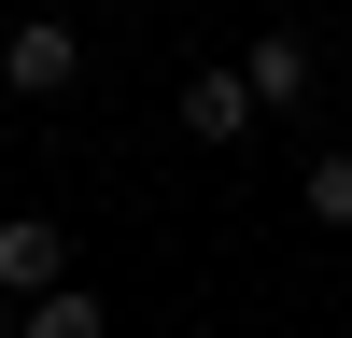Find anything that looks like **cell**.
<instances>
[{"label": "cell", "mask_w": 352, "mask_h": 338, "mask_svg": "<svg viewBox=\"0 0 352 338\" xmlns=\"http://www.w3.org/2000/svg\"><path fill=\"white\" fill-rule=\"evenodd\" d=\"M0 84H14V99H71V84H85V43H71V14H56V0L0 43Z\"/></svg>", "instance_id": "cell-1"}, {"label": "cell", "mask_w": 352, "mask_h": 338, "mask_svg": "<svg viewBox=\"0 0 352 338\" xmlns=\"http://www.w3.org/2000/svg\"><path fill=\"white\" fill-rule=\"evenodd\" d=\"M169 127H184L197 155H226V141L254 127V84H240V56H226V71H184V84H169Z\"/></svg>", "instance_id": "cell-2"}, {"label": "cell", "mask_w": 352, "mask_h": 338, "mask_svg": "<svg viewBox=\"0 0 352 338\" xmlns=\"http://www.w3.org/2000/svg\"><path fill=\"white\" fill-rule=\"evenodd\" d=\"M56 282H71L56 212H0V296H56Z\"/></svg>", "instance_id": "cell-3"}, {"label": "cell", "mask_w": 352, "mask_h": 338, "mask_svg": "<svg viewBox=\"0 0 352 338\" xmlns=\"http://www.w3.org/2000/svg\"><path fill=\"white\" fill-rule=\"evenodd\" d=\"M240 84H254V113H282V127L324 99V71H310V43H296V28H268V43L240 56Z\"/></svg>", "instance_id": "cell-4"}, {"label": "cell", "mask_w": 352, "mask_h": 338, "mask_svg": "<svg viewBox=\"0 0 352 338\" xmlns=\"http://www.w3.org/2000/svg\"><path fill=\"white\" fill-rule=\"evenodd\" d=\"M296 212L324 225V240H338V225H352V141H324V155L296 169Z\"/></svg>", "instance_id": "cell-5"}, {"label": "cell", "mask_w": 352, "mask_h": 338, "mask_svg": "<svg viewBox=\"0 0 352 338\" xmlns=\"http://www.w3.org/2000/svg\"><path fill=\"white\" fill-rule=\"evenodd\" d=\"M14 338H113V310L85 296V282H56V296H28V324Z\"/></svg>", "instance_id": "cell-6"}, {"label": "cell", "mask_w": 352, "mask_h": 338, "mask_svg": "<svg viewBox=\"0 0 352 338\" xmlns=\"http://www.w3.org/2000/svg\"><path fill=\"white\" fill-rule=\"evenodd\" d=\"M14 324H28V296H0V338H14Z\"/></svg>", "instance_id": "cell-7"}, {"label": "cell", "mask_w": 352, "mask_h": 338, "mask_svg": "<svg viewBox=\"0 0 352 338\" xmlns=\"http://www.w3.org/2000/svg\"><path fill=\"white\" fill-rule=\"evenodd\" d=\"M56 14H71V0H56Z\"/></svg>", "instance_id": "cell-8"}]
</instances>
